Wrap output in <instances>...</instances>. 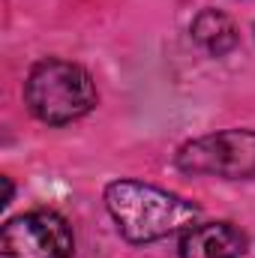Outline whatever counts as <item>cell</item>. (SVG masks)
Masks as SVG:
<instances>
[{
	"label": "cell",
	"mask_w": 255,
	"mask_h": 258,
	"mask_svg": "<svg viewBox=\"0 0 255 258\" xmlns=\"http://www.w3.org/2000/svg\"><path fill=\"white\" fill-rule=\"evenodd\" d=\"M105 207L129 243H153L186 231L198 219V204L141 180H114L105 186Z\"/></svg>",
	"instance_id": "cell-1"
},
{
	"label": "cell",
	"mask_w": 255,
	"mask_h": 258,
	"mask_svg": "<svg viewBox=\"0 0 255 258\" xmlns=\"http://www.w3.org/2000/svg\"><path fill=\"white\" fill-rule=\"evenodd\" d=\"M24 99L33 117L48 126H66L96 105V84L87 69L69 60H39L24 81Z\"/></svg>",
	"instance_id": "cell-2"
},
{
	"label": "cell",
	"mask_w": 255,
	"mask_h": 258,
	"mask_svg": "<svg viewBox=\"0 0 255 258\" xmlns=\"http://www.w3.org/2000/svg\"><path fill=\"white\" fill-rule=\"evenodd\" d=\"M177 168L189 174L210 177H252L255 174V132L252 129H225L186 141L177 150Z\"/></svg>",
	"instance_id": "cell-3"
},
{
	"label": "cell",
	"mask_w": 255,
	"mask_h": 258,
	"mask_svg": "<svg viewBox=\"0 0 255 258\" xmlns=\"http://www.w3.org/2000/svg\"><path fill=\"white\" fill-rule=\"evenodd\" d=\"M72 249V228L54 210L21 213L0 231V258H69Z\"/></svg>",
	"instance_id": "cell-4"
},
{
	"label": "cell",
	"mask_w": 255,
	"mask_h": 258,
	"mask_svg": "<svg viewBox=\"0 0 255 258\" xmlns=\"http://www.w3.org/2000/svg\"><path fill=\"white\" fill-rule=\"evenodd\" d=\"M246 252V237L231 222L192 225L180 237V258H240Z\"/></svg>",
	"instance_id": "cell-5"
},
{
	"label": "cell",
	"mask_w": 255,
	"mask_h": 258,
	"mask_svg": "<svg viewBox=\"0 0 255 258\" xmlns=\"http://www.w3.org/2000/svg\"><path fill=\"white\" fill-rule=\"evenodd\" d=\"M192 39L213 57L228 54L237 45V27L234 21L219 9H201L192 21Z\"/></svg>",
	"instance_id": "cell-6"
},
{
	"label": "cell",
	"mask_w": 255,
	"mask_h": 258,
	"mask_svg": "<svg viewBox=\"0 0 255 258\" xmlns=\"http://www.w3.org/2000/svg\"><path fill=\"white\" fill-rule=\"evenodd\" d=\"M3 186H6V192H3V201H0V204L6 207V204L12 201V180H9V177H3Z\"/></svg>",
	"instance_id": "cell-7"
}]
</instances>
